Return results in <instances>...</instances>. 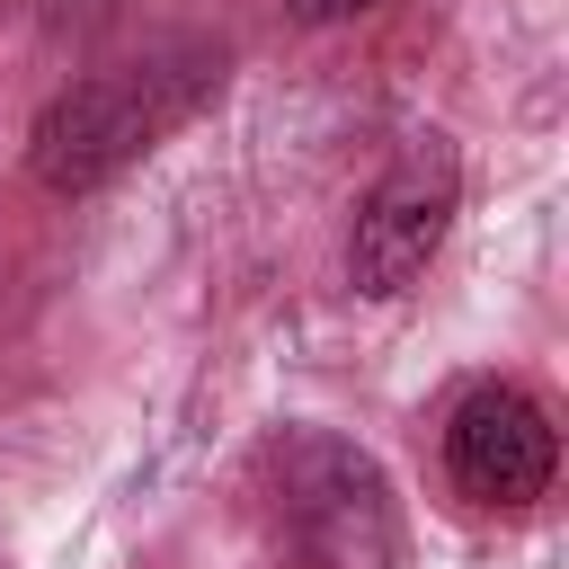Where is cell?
<instances>
[{
    "instance_id": "6da1fadb",
    "label": "cell",
    "mask_w": 569,
    "mask_h": 569,
    "mask_svg": "<svg viewBox=\"0 0 569 569\" xmlns=\"http://www.w3.org/2000/svg\"><path fill=\"white\" fill-rule=\"evenodd\" d=\"M222 80V53L204 36H160L89 80H71L62 98H44L36 133H27V169L44 196H89L116 169H133L151 142H169Z\"/></svg>"
},
{
    "instance_id": "277c9868",
    "label": "cell",
    "mask_w": 569,
    "mask_h": 569,
    "mask_svg": "<svg viewBox=\"0 0 569 569\" xmlns=\"http://www.w3.org/2000/svg\"><path fill=\"white\" fill-rule=\"evenodd\" d=\"M445 471L471 507H533L560 471V436L516 382H480L445 418Z\"/></svg>"
},
{
    "instance_id": "3957f363",
    "label": "cell",
    "mask_w": 569,
    "mask_h": 569,
    "mask_svg": "<svg viewBox=\"0 0 569 569\" xmlns=\"http://www.w3.org/2000/svg\"><path fill=\"white\" fill-rule=\"evenodd\" d=\"M462 204V169L445 142H418L400 169L373 178V196L356 204V240H347V284L356 293H409L427 276V258L445 249Z\"/></svg>"
},
{
    "instance_id": "5b68a950",
    "label": "cell",
    "mask_w": 569,
    "mask_h": 569,
    "mask_svg": "<svg viewBox=\"0 0 569 569\" xmlns=\"http://www.w3.org/2000/svg\"><path fill=\"white\" fill-rule=\"evenodd\" d=\"M356 9H373V0H293V18H311V27H338V18H356Z\"/></svg>"
},
{
    "instance_id": "8992f818",
    "label": "cell",
    "mask_w": 569,
    "mask_h": 569,
    "mask_svg": "<svg viewBox=\"0 0 569 569\" xmlns=\"http://www.w3.org/2000/svg\"><path fill=\"white\" fill-rule=\"evenodd\" d=\"M44 9H62V18H98V9H116V0H44Z\"/></svg>"
},
{
    "instance_id": "7a4b0ae2",
    "label": "cell",
    "mask_w": 569,
    "mask_h": 569,
    "mask_svg": "<svg viewBox=\"0 0 569 569\" xmlns=\"http://www.w3.org/2000/svg\"><path fill=\"white\" fill-rule=\"evenodd\" d=\"M276 507L311 569H391L400 560V516H391L382 471L320 427L276 445Z\"/></svg>"
}]
</instances>
